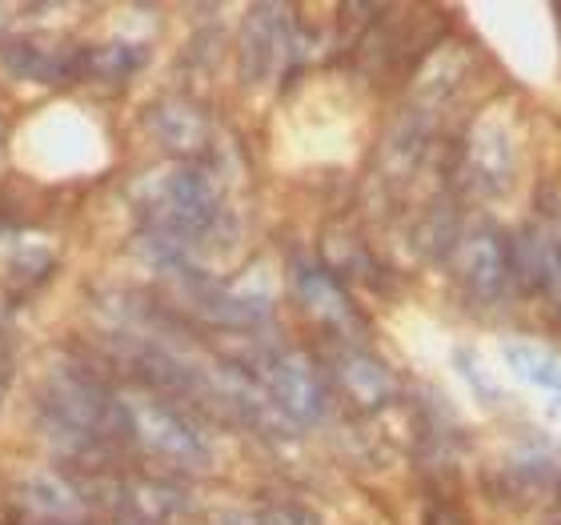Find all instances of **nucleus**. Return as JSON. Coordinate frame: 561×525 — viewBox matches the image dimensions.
Here are the masks:
<instances>
[{
  "instance_id": "f257e3e1",
  "label": "nucleus",
  "mask_w": 561,
  "mask_h": 525,
  "mask_svg": "<svg viewBox=\"0 0 561 525\" xmlns=\"http://www.w3.org/2000/svg\"><path fill=\"white\" fill-rule=\"evenodd\" d=\"M140 205L157 229L181 241H197L221 221V197L209 176L193 164H164L161 173H152L149 185L140 189Z\"/></svg>"
},
{
  "instance_id": "f03ea898",
  "label": "nucleus",
  "mask_w": 561,
  "mask_h": 525,
  "mask_svg": "<svg viewBox=\"0 0 561 525\" xmlns=\"http://www.w3.org/2000/svg\"><path fill=\"white\" fill-rule=\"evenodd\" d=\"M261 386L270 389L273 406L297 425H313L325 413V386L301 353H277L261 365Z\"/></svg>"
},
{
  "instance_id": "7ed1b4c3",
  "label": "nucleus",
  "mask_w": 561,
  "mask_h": 525,
  "mask_svg": "<svg viewBox=\"0 0 561 525\" xmlns=\"http://www.w3.org/2000/svg\"><path fill=\"white\" fill-rule=\"evenodd\" d=\"M510 273L529 289L546 293L561 313V213L510 246Z\"/></svg>"
},
{
  "instance_id": "20e7f679",
  "label": "nucleus",
  "mask_w": 561,
  "mask_h": 525,
  "mask_svg": "<svg viewBox=\"0 0 561 525\" xmlns=\"http://www.w3.org/2000/svg\"><path fill=\"white\" fill-rule=\"evenodd\" d=\"M457 273L466 281L469 293L478 297H502L510 285V246L497 229H473L466 233V241L457 246Z\"/></svg>"
},
{
  "instance_id": "39448f33",
  "label": "nucleus",
  "mask_w": 561,
  "mask_h": 525,
  "mask_svg": "<svg viewBox=\"0 0 561 525\" xmlns=\"http://www.w3.org/2000/svg\"><path fill=\"white\" fill-rule=\"evenodd\" d=\"M129 418H133V425H137L140 442L152 445L157 454L173 457V461H188V466L209 461V449L201 442V433L193 430L188 421L176 418V413H169V409L152 406V401H137Z\"/></svg>"
},
{
  "instance_id": "423d86ee",
  "label": "nucleus",
  "mask_w": 561,
  "mask_h": 525,
  "mask_svg": "<svg viewBox=\"0 0 561 525\" xmlns=\"http://www.w3.org/2000/svg\"><path fill=\"white\" fill-rule=\"evenodd\" d=\"M293 293L305 305V313L321 321L329 329H353L357 326V309H353L350 293L341 289L337 281L321 273L317 265H297L293 269Z\"/></svg>"
},
{
  "instance_id": "0eeeda50",
  "label": "nucleus",
  "mask_w": 561,
  "mask_h": 525,
  "mask_svg": "<svg viewBox=\"0 0 561 525\" xmlns=\"http://www.w3.org/2000/svg\"><path fill=\"white\" fill-rule=\"evenodd\" d=\"M337 377L341 386L350 389V397L357 406L374 409V406H386L389 397H393V374H389L386 365L369 357V353H350L345 362L337 365Z\"/></svg>"
},
{
  "instance_id": "6e6552de",
  "label": "nucleus",
  "mask_w": 561,
  "mask_h": 525,
  "mask_svg": "<svg viewBox=\"0 0 561 525\" xmlns=\"http://www.w3.org/2000/svg\"><path fill=\"white\" fill-rule=\"evenodd\" d=\"M505 362L522 381L546 389V393H561V357L541 345H505Z\"/></svg>"
},
{
  "instance_id": "1a4fd4ad",
  "label": "nucleus",
  "mask_w": 561,
  "mask_h": 525,
  "mask_svg": "<svg viewBox=\"0 0 561 525\" xmlns=\"http://www.w3.org/2000/svg\"><path fill=\"white\" fill-rule=\"evenodd\" d=\"M481 149H473V169H478V176L485 181V185H502L505 176L514 173V145H510V133L497 129V125H485V129L478 133Z\"/></svg>"
},
{
  "instance_id": "9d476101",
  "label": "nucleus",
  "mask_w": 561,
  "mask_h": 525,
  "mask_svg": "<svg viewBox=\"0 0 561 525\" xmlns=\"http://www.w3.org/2000/svg\"><path fill=\"white\" fill-rule=\"evenodd\" d=\"M273 21V9H257L253 21H249L245 33V72L253 77H265V72L277 65V24Z\"/></svg>"
},
{
  "instance_id": "9b49d317",
  "label": "nucleus",
  "mask_w": 561,
  "mask_h": 525,
  "mask_svg": "<svg viewBox=\"0 0 561 525\" xmlns=\"http://www.w3.org/2000/svg\"><path fill=\"white\" fill-rule=\"evenodd\" d=\"M213 525H313L297 510H237V514H221Z\"/></svg>"
},
{
  "instance_id": "f8f14e48",
  "label": "nucleus",
  "mask_w": 561,
  "mask_h": 525,
  "mask_svg": "<svg viewBox=\"0 0 561 525\" xmlns=\"http://www.w3.org/2000/svg\"><path fill=\"white\" fill-rule=\"evenodd\" d=\"M430 525H466V522H461V517H454V514H445V510H442V514H433Z\"/></svg>"
}]
</instances>
